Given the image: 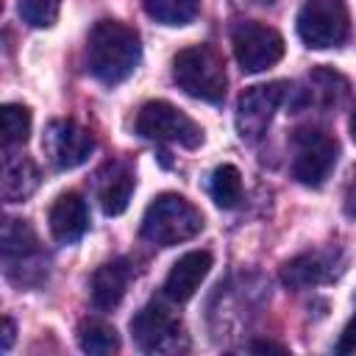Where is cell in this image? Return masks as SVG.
Returning a JSON list of instances; mask_svg holds the SVG:
<instances>
[{"mask_svg": "<svg viewBox=\"0 0 356 356\" xmlns=\"http://www.w3.org/2000/svg\"><path fill=\"white\" fill-rule=\"evenodd\" d=\"M86 56H89V72L100 83L117 86L125 78H131L134 70L139 67L142 39L131 25L120 19H100L89 33Z\"/></svg>", "mask_w": 356, "mask_h": 356, "instance_id": "1", "label": "cell"}, {"mask_svg": "<svg viewBox=\"0 0 356 356\" xmlns=\"http://www.w3.org/2000/svg\"><path fill=\"white\" fill-rule=\"evenodd\" d=\"M203 231L200 209L178 192H164L150 200L142 217V236L159 248L181 245Z\"/></svg>", "mask_w": 356, "mask_h": 356, "instance_id": "2", "label": "cell"}, {"mask_svg": "<svg viewBox=\"0 0 356 356\" xmlns=\"http://www.w3.org/2000/svg\"><path fill=\"white\" fill-rule=\"evenodd\" d=\"M172 81L195 100L220 103L225 97L228 75L222 56L209 44H192L175 53L172 58Z\"/></svg>", "mask_w": 356, "mask_h": 356, "instance_id": "3", "label": "cell"}, {"mask_svg": "<svg viewBox=\"0 0 356 356\" xmlns=\"http://www.w3.org/2000/svg\"><path fill=\"white\" fill-rule=\"evenodd\" d=\"M350 33V11L345 0H306L298 11V36L312 50L339 47Z\"/></svg>", "mask_w": 356, "mask_h": 356, "instance_id": "4", "label": "cell"}, {"mask_svg": "<svg viewBox=\"0 0 356 356\" xmlns=\"http://www.w3.org/2000/svg\"><path fill=\"white\" fill-rule=\"evenodd\" d=\"M136 134L156 142H172L181 147H200L203 145V128L184 114L178 106L167 100H150L136 114Z\"/></svg>", "mask_w": 356, "mask_h": 356, "instance_id": "5", "label": "cell"}, {"mask_svg": "<svg viewBox=\"0 0 356 356\" xmlns=\"http://www.w3.org/2000/svg\"><path fill=\"white\" fill-rule=\"evenodd\" d=\"M339 159V142L317 128L295 131L292 136V172L303 186H323Z\"/></svg>", "mask_w": 356, "mask_h": 356, "instance_id": "6", "label": "cell"}, {"mask_svg": "<svg viewBox=\"0 0 356 356\" xmlns=\"http://www.w3.org/2000/svg\"><path fill=\"white\" fill-rule=\"evenodd\" d=\"M231 44L242 72H264L284 58V36L261 22H239L231 31Z\"/></svg>", "mask_w": 356, "mask_h": 356, "instance_id": "7", "label": "cell"}, {"mask_svg": "<svg viewBox=\"0 0 356 356\" xmlns=\"http://www.w3.org/2000/svg\"><path fill=\"white\" fill-rule=\"evenodd\" d=\"M286 89L289 86L284 81H273V83H259L242 92L236 106V131L242 139H259L267 131L273 114L286 97Z\"/></svg>", "mask_w": 356, "mask_h": 356, "instance_id": "8", "label": "cell"}, {"mask_svg": "<svg viewBox=\"0 0 356 356\" xmlns=\"http://www.w3.org/2000/svg\"><path fill=\"white\" fill-rule=\"evenodd\" d=\"M44 150L58 170H75L92 156L95 136L72 120H56L44 134Z\"/></svg>", "mask_w": 356, "mask_h": 356, "instance_id": "9", "label": "cell"}, {"mask_svg": "<svg viewBox=\"0 0 356 356\" xmlns=\"http://www.w3.org/2000/svg\"><path fill=\"white\" fill-rule=\"evenodd\" d=\"M342 253L334 250H312V253H300L295 259H289L281 267V281L292 289H306V286H317V284H328L342 273Z\"/></svg>", "mask_w": 356, "mask_h": 356, "instance_id": "10", "label": "cell"}, {"mask_svg": "<svg viewBox=\"0 0 356 356\" xmlns=\"http://www.w3.org/2000/svg\"><path fill=\"white\" fill-rule=\"evenodd\" d=\"M211 270V253L209 250H189L184 253L164 278V295L175 303H186L203 284V278Z\"/></svg>", "mask_w": 356, "mask_h": 356, "instance_id": "11", "label": "cell"}, {"mask_svg": "<svg viewBox=\"0 0 356 356\" xmlns=\"http://www.w3.org/2000/svg\"><path fill=\"white\" fill-rule=\"evenodd\" d=\"M181 331V323L178 317H172L164 306L159 303H150L145 306L134 320H131V334H134V342L142 348V350H161L167 348Z\"/></svg>", "mask_w": 356, "mask_h": 356, "instance_id": "12", "label": "cell"}, {"mask_svg": "<svg viewBox=\"0 0 356 356\" xmlns=\"http://www.w3.org/2000/svg\"><path fill=\"white\" fill-rule=\"evenodd\" d=\"M47 222H50V234L56 242H78L86 228H89V209H86V200L78 195V192H64L53 200L50 206V214H47Z\"/></svg>", "mask_w": 356, "mask_h": 356, "instance_id": "13", "label": "cell"}, {"mask_svg": "<svg viewBox=\"0 0 356 356\" xmlns=\"http://www.w3.org/2000/svg\"><path fill=\"white\" fill-rule=\"evenodd\" d=\"M128 281H131V267L125 259H114V261L97 267L92 275V303L100 312L117 309L120 300L125 298Z\"/></svg>", "mask_w": 356, "mask_h": 356, "instance_id": "14", "label": "cell"}, {"mask_svg": "<svg viewBox=\"0 0 356 356\" xmlns=\"http://www.w3.org/2000/svg\"><path fill=\"white\" fill-rule=\"evenodd\" d=\"M100 178L103 181L97 186V197H100L103 214H108V217L122 214L128 209L131 195H134V186H136L134 172L125 164H111V167H106V172Z\"/></svg>", "mask_w": 356, "mask_h": 356, "instance_id": "15", "label": "cell"}, {"mask_svg": "<svg viewBox=\"0 0 356 356\" xmlns=\"http://www.w3.org/2000/svg\"><path fill=\"white\" fill-rule=\"evenodd\" d=\"M39 184V170L31 159L11 156L0 159V200L19 203L25 200Z\"/></svg>", "mask_w": 356, "mask_h": 356, "instance_id": "16", "label": "cell"}, {"mask_svg": "<svg viewBox=\"0 0 356 356\" xmlns=\"http://www.w3.org/2000/svg\"><path fill=\"white\" fill-rule=\"evenodd\" d=\"M31 108L19 103H3L0 106V150L22 145L31 134Z\"/></svg>", "mask_w": 356, "mask_h": 356, "instance_id": "17", "label": "cell"}, {"mask_svg": "<svg viewBox=\"0 0 356 356\" xmlns=\"http://www.w3.org/2000/svg\"><path fill=\"white\" fill-rule=\"evenodd\" d=\"M78 342H81V350L95 353V356H108V353L120 350V334L114 331V325H108L103 320L83 323L78 331Z\"/></svg>", "mask_w": 356, "mask_h": 356, "instance_id": "18", "label": "cell"}, {"mask_svg": "<svg viewBox=\"0 0 356 356\" xmlns=\"http://www.w3.org/2000/svg\"><path fill=\"white\" fill-rule=\"evenodd\" d=\"M209 192H211V197H214V203L220 209L239 206V200H242V175H239V170L234 164H220L211 172Z\"/></svg>", "mask_w": 356, "mask_h": 356, "instance_id": "19", "label": "cell"}, {"mask_svg": "<svg viewBox=\"0 0 356 356\" xmlns=\"http://www.w3.org/2000/svg\"><path fill=\"white\" fill-rule=\"evenodd\" d=\"M145 11L161 25H189L200 11V0H145Z\"/></svg>", "mask_w": 356, "mask_h": 356, "instance_id": "20", "label": "cell"}, {"mask_svg": "<svg viewBox=\"0 0 356 356\" xmlns=\"http://www.w3.org/2000/svg\"><path fill=\"white\" fill-rule=\"evenodd\" d=\"M33 253H39V239L28 222H14V228L0 242V259L3 261H25Z\"/></svg>", "mask_w": 356, "mask_h": 356, "instance_id": "21", "label": "cell"}, {"mask_svg": "<svg viewBox=\"0 0 356 356\" xmlns=\"http://www.w3.org/2000/svg\"><path fill=\"white\" fill-rule=\"evenodd\" d=\"M17 6L19 17L31 28H50L61 11V0H17Z\"/></svg>", "mask_w": 356, "mask_h": 356, "instance_id": "22", "label": "cell"}, {"mask_svg": "<svg viewBox=\"0 0 356 356\" xmlns=\"http://www.w3.org/2000/svg\"><path fill=\"white\" fill-rule=\"evenodd\" d=\"M17 342V325L11 317H0V350H8Z\"/></svg>", "mask_w": 356, "mask_h": 356, "instance_id": "23", "label": "cell"}, {"mask_svg": "<svg viewBox=\"0 0 356 356\" xmlns=\"http://www.w3.org/2000/svg\"><path fill=\"white\" fill-rule=\"evenodd\" d=\"M250 350H256V353H286L289 348H286V345H278V342H267V339H261V342H253Z\"/></svg>", "mask_w": 356, "mask_h": 356, "instance_id": "24", "label": "cell"}, {"mask_svg": "<svg viewBox=\"0 0 356 356\" xmlns=\"http://www.w3.org/2000/svg\"><path fill=\"white\" fill-rule=\"evenodd\" d=\"M0 225H3V211H0Z\"/></svg>", "mask_w": 356, "mask_h": 356, "instance_id": "25", "label": "cell"}, {"mask_svg": "<svg viewBox=\"0 0 356 356\" xmlns=\"http://www.w3.org/2000/svg\"><path fill=\"white\" fill-rule=\"evenodd\" d=\"M0 8H3V0H0Z\"/></svg>", "mask_w": 356, "mask_h": 356, "instance_id": "26", "label": "cell"}]
</instances>
